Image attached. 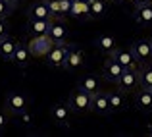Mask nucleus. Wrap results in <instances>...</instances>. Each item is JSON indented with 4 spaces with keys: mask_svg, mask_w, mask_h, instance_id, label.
I'll return each mask as SVG.
<instances>
[{
    "mask_svg": "<svg viewBox=\"0 0 152 137\" xmlns=\"http://www.w3.org/2000/svg\"><path fill=\"white\" fill-rule=\"evenodd\" d=\"M91 100H93V95H89L87 91L83 89H75L73 93L69 95V108L75 112V114H85V112H91Z\"/></svg>",
    "mask_w": 152,
    "mask_h": 137,
    "instance_id": "nucleus-1",
    "label": "nucleus"
},
{
    "mask_svg": "<svg viewBox=\"0 0 152 137\" xmlns=\"http://www.w3.org/2000/svg\"><path fill=\"white\" fill-rule=\"evenodd\" d=\"M135 60L139 64H150L152 62V39H139L131 45Z\"/></svg>",
    "mask_w": 152,
    "mask_h": 137,
    "instance_id": "nucleus-2",
    "label": "nucleus"
},
{
    "mask_svg": "<svg viewBox=\"0 0 152 137\" xmlns=\"http://www.w3.org/2000/svg\"><path fill=\"white\" fill-rule=\"evenodd\" d=\"M67 52H69L67 43H54L52 48L48 50V54L45 56L46 64H48L50 68H64V62H66Z\"/></svg>",
    "mask_w": 152,
    "mask_h": 137,
    "instance_id": "nucleus-3",
    "label": "nucleus"
},
{
    "mask_svg": "<svg viewBox=\"0 0 152 137\" xmlns=\"http://www.w3.org/2000/svg\"><path fill=\"white\" fill-rule=\"evenodd\" d=\"M118 89L123 93H131L139 89V70L137 68H129V70H123L121 77L118 79Z\"/></svg>",
    "mask_w": 152,
    "mask_h": 137,
    "instance_id": "nucleus-4",
    "label": "nucleus"
},
{
    "mask_svg": "<svg viewBox=\"0 0 152 137\" xmlns=\"http://www.w3.org/2000/svg\"><path fill=\"white\" fill-rule=\"evenodd\" d=\"M52 45H54V41L48 37V33L46 35H33L29 41V50L33 56H46L48 54V50L52 48Z\"/></svg>",
    "mask_w": 152,
    "mask_h": 137,
    "instance_id": "nucleus-5",
    "label": "nucleus"
},
{
    "mask_svg": "<svg viewBox=\"0 0 152 137\" xmlns=\"http://www.w3.org/2000/svg\"><path fill=\"white\" fill-rule=\"evenodd\" d=\"M27 104H29V96L25 95V93H19V91H12L8 93L6 96V108L8 112H12V114L18 116L21 110H25Z\"/></svg>",
    "mask_w": 152,
    "mask_h": 137,
    "instance_id": "nucleus-6",
    "label": "nucleus"
},
{
    "mask_svg": "<svg viewBox=\"0 0 152 137\" xmlns=\"http://www.w3.org/2000/svg\"><path fill=\"white\" fill-rule=\"evenodd\" d=\"M71 108L67 102H64V100H60V102H56L54 106L50 108V116L54 118V122L58 124V126H64L67 127L69 126V118H71Z\"/></svg>",
    "mask_w": 152,
    "mask_h": 137,
    "instance_id": "nucleus-7",
    "label": "nucleus"
},
{
    "mask_svg": "<svg viewBox=\"0 0 152 137\" xmlns=\"http://www.w3.org/2000/svg\"><path fill=\"white\" fill-rule=\"evenodd\" d=\"M123 70H125V68H123L118 60L112 58V56H108V60L104 62V68H102V75H104V79H106V81L118 83V79L121 77Z\"/></svg>",
    "mask_w": 152,
    "mask_h": 137,
    "instance_id": "nucleus-8",
    "label": "nucleus"
},
{
    "mask_svg": "<svg viewBox=\"0 0 152 137\" xmlns=\"http://www.w3.org/2000/svg\"><path fill=\"white\" fill-rule=\"evenodd\" d=\"M85 64V52L81 48H75V46H69V52L66 56V62H64V70L67 71H77L83 68Z\"/></svg>",
    "mask_w": 152,
    "mask_h": 137,
    "instance_id": "nucleus-9",
    "label": "nucleus"
},
{
    "mask_svg": "<svg viewBox=\"0 0 152 137\" xmlns=\"http://www.w3.org/2000/svg\"><path fill=\"white\" fill-rule=\"evenodd\" d=\"M91 112L98 116H108L110 114V100H108V93L104 91H96L93 95V100H91Z\"/></svg>",
    "mask_w": 152,
    "mask_h": 137,
    "instance_id": "nucleus-10",
    "label": "nucleus"
},
{
    "mask_svg": "<svg viewBox=\"0 0 152 137\" xmlns=\"http://www.w3.org/2000/svg\"><path fill=\"white\" fill-rule=\"evenodd\" d=\"M135 108L141 112H152V89L139 87L135 93Z\"/></svg>",
    "mask_w": 152,
    "mask_h": 137,
    "instance_id": "nucleus-11",
    "label": "nucleus"
},
{
    "mask_svg": "<svg viewBox=\"0 0 152 137\" xmlns=\"http://www.w3.org/2000/svg\"><path fill=\"white\" fill-rule=\"evenodd\" d=\"M133 18H135V21H137L139 25L150 27L152 25V4H141V6H135Z\"/></svg>",
    "mask_w": 152,
    "mask_h": 137,
    "instance_id": "nucleus-12",
    "label": "nucleus"
},
{
    "mask_svg": "<svg viewBox=\"0 0 152 137\" xmlns=\"http://www.w3.org/2000/svg\"><path fill=\"white\" fill-rule=\"evenodd\" d=\"M31 58H33V54H31L29 46H27V45H19V43H18L15 52H14V56H12V62H14L18 68H21V70H23V68L29 66Z\"/></svg>",
    "mask_w": 152,
    "mask_h": 137,
    "instance_id": "nucleus-13",
    "label": "nucleus"
},
{
    "mask_svg": "<svg viewBox=\"0 0 152 137\" xmlns=\"http://www.w3.org/2000/svg\"><path fill=\"white\" fill-rule=\"evenodd\" d=\"M27 14H29V18H37V19H54L48 4H46V0H39V2L31 4V8L27 10Z\"/></svg>",
    "mask_w": 152,
    "mask_h": 137,
    "instance_id": "nucleus-14",
    "label": "nucleus"
},
{
    "mask_svg": "<svg viewBox=\"0 0 152 137\" xmlns=\"http://www.w3.org/2000/svg\"><path fill=\"white\" fill-rule=\"evenodd\" d=\"M48 37L54 43H67V27L62 23V19H52L50 29H48Z\"/></svg>",
    "mask_w": 152,
    "mask_h": 137,
    "instance_id": "nucleus-15",
    "label": "nucleus"
},
{
    "mask_svg": "<svg viewBox=\"0 0 152 137\" xmlns=\"http://www.w3.org/2000/svg\"><path fill=\"white\" fill-rule=\"evenodd\" d=\"M112 58H115L119 64H121L125 70H129V68H137V60H135V56H133V52H131V48L129 50H125V48H115L114 52H112Z\"/></svg>",
    "mask_w": 152,
    "mask_h": 137,
    "instance_id": "nucleus-16",
    "label": "nucleus"
},
{
    "mask_svg": "<svg viewBox=\"0 0 152 137\" xmlns=\"http://www.w3.org/2000/svg\"><path fill=\"white\" fill-rule=\"evenodd\" d=\"M69 15L75 19H91V6L89 0H73L71 2Z\"/></svg>",
    "mask_w": 152,
    "mask_h": 137,
    "instance_id": "nucleus-17",
    "label": "nucleus"
},
{
    "mask_svg": "<svg viewBox=\"0 0 152 137\" xmlns=\"http://www.w3.org/2000/svg\"><path fill=\"white\" fill-rule=\"evenodd\" d=\"M15 46H18V41L14 37H2L0 39V58L6 60V62H12V56L15 52Z\"/></svg>",
    "mask_w": 152,
    "mask_h": 137,
    "instance_id": "nucleus-18",
    "label": "nucleus"
},
{
    "mask_svg": "<svg viewBox=\"0 0 152 137\" xmlns=\"http://www.w3.org/2000/svg\"><path fill=\"white\" fill-rule=\"evenodd\" d=\"M94 46L100 52L110 56L112 52L118 48V43H115V37H112V35H100V37H96V41H94Z\"/></svg>",
    "mask_w": 152,
    "mask_h": 137,
    "instance_id": "nucleus-19",
    "label": "nucleus"
},
{
    "mask_svg": "<svg viewBox=\"0 0 152 137\" xmlns=\"http://www.w3.org/2000/svg\"><path fill=\"white\" fill-rule=\"evenodd\" d=\"M108 100H110V112H121L123 108L127 106V100H125V93L123 91H112L108 93Z\"/></svg>",
    "mask_w": 152,
    "mask_h": 137,
    "instance_id": "nucleus-20",
    "label": "nucleus"
},
{
    "mask_svg": "<svg viewBox=\"0 0 152 137\" xmlns=\"http://www.w3.org/2000/svg\"><path fill=\"white\" fill-rule=\"evenodd\" d=\"M52 19H37V18H29V31L33 35H46L50 29Z\"/></svg>",
    "mask_w": 152,
    "mask_h": 137,
    "instance_id": "nucleus-21",
    "label": "nucleus"
},
{
    "mask_svg": "<svg viewBox=\"0 0 152 137\" xmlns=\"http://www.w3.org/2000/svg\"><path fill=\"white\" fill-rule=\"evenodd\" d=\"M79 89L87 91L89 95H94L96 91H100V81H98V77H94V75H85V77L79 79Z\"/></svg>",
    "mask_w": 152,
    "mask_h": 137,
    "instance_id": "nucleus-22",
    "label": "nucleus"
},
{
    "mask_svg": "<svg viewBox=\"0 0 152 137\" xmlns=\"http://www.w3.org/2000/svg\"><path fill=\"white\" fill-rule=\"evenodd\" d=\"M91 6V19L104 18L108 12V0H89Z\"/></svg>",
    "mask_w": 152,
    "mask_h": 137,
    "instance_id": "nucleus-23",
    "label": "nucleus"
},
{
    "mask_svg": "<svg viewBox=\"0 0 152 137\" xmlns=\"http://www.w3.org/2000/svg\"><path fill=\"white\" fill-rule=\"evenodd\" d=\"M139 87L152 89V66H145L139 70Z\"/></svg>",
    "mask_w": 152,
    "mask_h": 137,
    "instance_id": "nucleus-24",
    "label": "nucleus"
},
{
    "mask_svg": "<svg viewBox=\"0 0 152 137\" xmlns=\"http://www.w3.org/2000/svg\"><path fill=\"white\" fill-rule=\"evenodd\" d=\"M15 4H18V0H0V18L6 19L15 10Z\"/></svg>",
    "mask_w": 152,
    "mask_h": 137,
    "instance_id": "nucleus-25",
    "label": "nucleus"
},
{
    "mask_svg": "<svg viewBox=\"0 0 152 137\" xmlns=\"http://www.w3.org/2000/svg\"><path fill=\"white\" fill-rule=\"evenodd\" d=\"M46 4H48L54 19H64V18H66L64 12H62V4H60V0H46Z\"/></svg>",
    "mask_w": 152,
    "mask_h": 137,
    "instance_id": "nucleus-26",
    "label": "nucleus"
},
{
    "mask_svg": "<svg viewBox=\"0 0 152 137\" xmlns=\"http://www.w3.org/2000/svg\"><path fill=\"white\" fill-rule=\"evenodd\" d=\"M18 118H19V124H21L23 127H29L31 124H33V114H31V112L27 110V108L19 112V114H18Z\"/></svg>",
    "mask_w": 152,
    "mask_h": 137,
    "instance_id": "nucleus-27",
    "label": "nucleus"
},
{
    "mask_svg": "<svg viewBox=\"0 0 152 137\" xmlns=\"http://www.w3.org/2000/svg\"><path fill=\"white\" fill-rule=\"evenodd\" d=\"M6 124H8V116H6V112H2V110H0V133L4 131Z\"/></svg>",
    "mask_w": 152,
    "mask_h": 137,
    "instance_id": "nucleus-28",
    "label": "nucleus"
},
{
    "mask_svg": "<svg viewBox=\"0 0 152 137\" xmlns=\"http://www.w3.org/2000/svg\"><path fill=\"white\" fill-rule=\"evenodd\" d=\"M8 35V29H6V21H4L2 18H0V39L2 37H6Z\"/></svg>",
    "mask_w": 152,
    "mask_h": 137,
    "instance_id": "nucleus-29",
    "label": "nucleus"
},
{
    "mask_svg": "<svg viewBox=\"0 0 152 137\" xmlns=\"http://www.w3.org/2000/svg\"><path fill=\"white\" fill-rule=\"evenodd\" d=\"M135 6H141V4H152V0H131Z\"/></svg>",
    "mask_w": 152,
    "mask_h": 137,
    "instance_id": "nucleus-30",
    "label": "nucleus"
},
{
    "mask_svg": "<svg viewBox=\"0 0 152 137\" xmlns=\"http://www.w3.org/2000/svg\"><path fill=\"white\" fill-rule=\"evenodd\" d=\"M108 2H114V4H119V2H123V0H108Z\"/></svg>",
    "mask_w": 152,
    "mask_h": 137,
    "instance_id": "nucleus-31",
    "label": "nucleus"
},
{
    "mask_svg": "<svg viewBox=\"0 0 152 137\" xmlns=\"http://www.w3.org/2000/svg\"><path fill=\"white\" fill-rule=\"evenodd\" d=\"M148 135H150V137H152V130H150V133H148Z\"/></svg>",
    "mask_w": 152,
    "mask_h": 137,
    "instance_id": "nucleus-32",
    "label": "nucleus"
},
{
    "mask_svg": "<svg viewBox=\"0 0 152 137\" xmlns=\"http://www.w3.org/2000/svg\"><path fill=\"white\" fill-rule=\"evenodd\" d=\"M69 2H73V0H69Z\"/></svg>",
    "mask_w": 152,
    "mask_h": 137,
    "instance_id": "nucleus-33",
    "label": "nucleus"
}]
</instances>
